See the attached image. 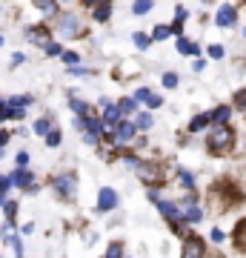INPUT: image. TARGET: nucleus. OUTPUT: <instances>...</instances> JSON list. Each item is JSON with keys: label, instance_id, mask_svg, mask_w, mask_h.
I'll use <instances>...</instances> for the list:
<instances>
[{"label": "nucleus", "instance_id": "f257e3e1", "mask_svg": "<svg viewBox=\"0 0 246 258\" xmlns=\"http://www.w3.org/2000/svg\"><path fill=\"white\" fill-rule=\"evenodd\" d=\"M149 201L157 204V212H160L166 221H169L172 232H175V235H181L183 227H181V210H178V204H175V201H166V198H160L155 189H149Z\"/></svg>", "mask_w": 246, "mask_h": 258}, {"label": "nucleus", "instance_id": "f03ea898", "mask_svg": "<svg viewBox=\"0 0 246 258\" xmlns=\"http://www.w3.org/2000/svg\"><path fill=\"white\" fill-rule=\"evenodd\" d=\"M232 141H235V132L223 123V126H215L209 132V149L212 152H229L232 149Z\"/></svg>", "mask_w": 246, "mask_h": 258}, {"label": "nucleus", "instance_id": "7ed1b4c3", "mask_svg": "<svg viewBox=\"0 0 246 258\" xmlns=\"http://www.w3.org/2000/svg\"><path fill=\"white\" fill-rule=\"evenodd\" d=\"M181 258H206V241L201 235H186L181 247Z\"/></svg>", "mask_w": 246, "mask_h": 258}, {"label": "nucleus", "instance_id": "20e7f679", "mask_svg": "<svg viewBox=\"0 0 246 258\" xmlns=\"http://www.w3.org/2000/svg\"><path fill=\"white\" fill-rule=\"evenodd\" d=\"M52 186H55V192L60 195V198H74V195H77V178H74L72 172L57 175L55 181H52Z\"/></svg>", "mask_w": 246, "mask_h": 258}, {"label": "nucleus", "instance_id": "39448f33", "mask_svg": "<svg viewBox=\"0 0 246 258\" xmlns=\"http://www.w3.org/2000/svg\"><path fill=\"white\" fill-rule=\"evenodd\" d=\"M12 186H18V189H23V192H37V186H35V175L29 172L26 166H18L15 172H12Z\"/></svg>", "mask_w": 246, "mask_h": 258}, {"label": "nucleus", "instance_id": "423d86ee", "mask_svg": "<svg viewBox=\"0 0 246 258\" xmlns=\"http://www.w3.org/2000/svg\"><path fill=\"white\" fill-rule=\"evenodd\" d=\"M118 204H120V198L112 186H101L98 189V212H112Z\"/></svg>", "mask_w": 246, "mask_h": 258}, {"label": "nucleus", "instance_id": "0eeeda50", "mask_svg": "<svg viewBox=\"0 0 246 258\" xmlns=\"http://www.w3.org/2000/svg\"><path fill=\"white\" fill-rule=\"evenodd\" d=\"M60 35L63 37H77L80 35V18L77 15H72V12H66V15H60Z\"/></svg>", "mask_w": 246, "mask_h": 258}, {"label": "nucleus", "instance_id": "6e6552de", "mask_svg": "<svg viewBox=\"0 0 246 258\" xmlns=\"http://www.w3.org/2000/svg\"><path fill=\"white\" fill-rule=\"evenodd\" d=\"M135 132H137L135 120H120L118 126L112 129V141H115V144H126V141L135 138Z\"/></svg>", "mask_w": 246, "mask_h": 258}, {"label": "nucleus", "instance_id": "1a4fd4ad", "mask_svg": "<svg viewBox=\"0 0 246 258\" xmlns=\"http://www.w3.org/2000/svg\"><path fill=\"white\" fill-rule=\"evenodd\" d=\"M235 20H237L235 6H220L218 15H215V23H218V29H229V26H235Z\"/></svg>", "mask_w": 246, "mask_h": 258}, {"label": "nucleus", "instance_id": "9d476101", "mask_svg": "<svg viewBox=\"0 0 246 258\" xmlns=\"http://www.w3.org/2000/svg\"><path fill=\"white\" fill-rule=\"evenodd\" d=\"M209 118H212V123H215V126H223V123L232 118V106H215V109L209 112Z\"/></svg>", "mask_w": 246, "mask_h": 258}, {"label": "nucleus", "instance_id": "9b49d317", "mask_svg": "<svg viewBox=\"0 0 246 258\" xmlns=\"http://www.w3.org/2000/svg\"><path fill=\"white\" fill-rule=\"evenodd\" d=\"M106 129H115L120 123V109L118 106H106V112H103V120H101Z\"/></svg>", "mask_w": 246, "mask_h": 258}, {"label": "nucleus", "instance_id": "f8f14e48", "mask_svg": "<svg viewBox=\"0 0 246 258\" xmlns=\"http://www.w3.org/2000/svg\"><path fill=\"white\" fill-rule=\"evenodd\" d=\"M175 46H178L181 55H189V57L201 55V46H198V43H192V40H186V37H178V43H175Z\"/></svg>", "mask_w": 246, "mask_h": 258}, {"label": "nucleus", "instance_id": "ddd939ff", "mask_svg": "<svg viewBox=\"0 0 246 258\" xmlns=\"http://www.w3.org/2000/svg\"><path fill=\"white\" fill-rule=\"evenodd\" d=\"M135 172L143 178L146 184H155V181H157V166H152V164H140Z\"/></svg>", "mask_w": 246, "mask_h": 258}, {"label": "nucleus", "instance_id": "4468645a", "mask_svg": "<svg viewBox=\"0 0 246 258\" xmlns=\"http://www.w3.org/2000/svg\"><path fill=\"white\" fill-rule=\"evenodd\" d=\"M232 235H235V247L237 249H246V218H240V221H237V227H235V232H232Z\"/></svg>", "mask_w": 246, "mask_h": 258}, {"label": "nucleus", "instance_id": "2eb2a0df", "mask_svg": "<svg viewBox=\"0 0 246 258\" xmlns=\"http://www.w3.org/2000/svg\"><path fill=\"white\" fill-rule=\"evenodd\" d=\"M209 123H212L209 112H203V115H195V118H192V123H189V132H201V129H206Z\"/></svg>", "mask_w": 246, "mask_h": 258}, {"label": "nucleus", "instance_id": "dca6fc26", "mask_svg": "<svg viewBox=\"0 0 246 258\" xmlns=\"http://www.w3.org/2000/svg\"><path fill=\"white\" fill-rule=\"evenodd\" d=\"M29 103H32V95H15V98L6 101V106H12V109H26Z\"/></svg>", "mask_w": 246, "mask_h": 258}, {"label": "nucleus", "instance_id": "f3484780", "mask_svg": "<svg viewBox=\"0 0 246 258\" xmlns=\"http://www.w3.org/2000/svg\"><path fill=\"white\" fill-rule=\"evenodd\" d=\"M178 181H181V186L183 189H195V175H192V172H186V169H178Z\"/></svg>", "mask_w": 246, "mask_h": 258}, {"label": "nucleus", "instance_id": "a211bd4d", "mask_svg": "<svg viewBox=\"0 0 246 258\" xmlns=\"http://www.w3.org/2000/svg\"><path fill=\"white\" fill-rule=\"evenodd\" d=\"M118 109H120V115H132V112L137 109V101L135 98H123V101L118 103Z\"/></svg>", "mask_w": 246, "mask_h": 258}, {"label": "nucleus", "instance_id": "6ab92c4d", "mask_svg": "<svg viewBox=\"0 0 246 258\" xmlns=\"http://www.w3.org/2000/svg\"><path fill=\"white\" fill-rule=\"evenodd\" d=\"M35 6L43 12V15H55V12H57V3H55V0H35Z\"/></svg>", "mask_w": 246, "mask_h": 258}, {"label": "nucleus", "instance_id": "aec40b11", "mask_svg": "<svg viewBox=\"0 0 246 258\" xmlns=\"http://www.w3.org/2000/svg\"><path fill=\"white\" fill-rule=\"evenodd\" d=\"M152 123H155V120H152V115H149V112H140V115L135 118V126L137 129H152Z\"/></svg>", "mask_w": 246, "mask_h": 258}, {"label": "nucleus", "instance_id": "412c9836", "mask_svg": "<svg viewBox=\"0 0 246 258\" xmlns=\"http://www.w3.org/2000/svg\"><path fill=\"white\" fill-rule=\"evenodd\" d=\"M60 138H63L60 129H49L46 132V147H60Z\"/></svg>", "mask_w": 246, "mask_h": 258}, {"label": "nucleus", "instance_id": "4be33fe9", "mask_svg": "<svg viewBox=\"0 0 246 258\" xmlns=\"http://www.w3.org/2000/svg\"><path fill=\"white\" fill-rule=\"evenodd\" d=\"M69 106H72V112H74V115H80V118H83V115H89V106H86L83 101H77V98H72Z\"/></svg>", "mask_w": 246, "mask_h": 258}, {"label": "nucleus", "instance_id": "5701e85b", "mask_svg": "<svg viewBox=\"0 0 246 258\" xmlns=\"http://www.w3.org/2000/svg\"><path fill=\"white\" fill-rule=\"evenodd\" d=\"M149 9H152V0H135V3H132V12H135V15H146Z\"/></svg>", "mask_w": 246, "mask_h": 258}, {"label": "nucleus", "instance_id": "b1692460", "mask_svg": "<svg viewBox=\"0 0 246 258\" xmlns=\"http://www.w3.org/2000/svg\"><path fill=\"white\" fill-rule=\"evenodd\" d=\"M37 132V135H46V132H49V129H52V120L49 118H40V120H35V126H32Z\"/></svg>", "mask_w": 246, "mask_h": 258}, {"label": "nucleus", "instance_id": "393cba45", "mask_svg": "<svg viewBox=\"0 0 246 258\" xmlns=\"http://www.w3.org/2000/svg\"><path fill=\"white\" fill-rule=\"evenodd\" d=\"M106 258H123V244H120V241L109 244V249H106Z\"/></svg>", "mask_w": 246, "mask_h": 258}, {"label": "nucleus", "instance_id": "a878e982", "mask_svg": "<svg viewBox=\"0 0 246 258\" xmlns=\"http://www.w3.org/2000/svg\"><path fill=\"white\" fill-rule=\"evenodd\" d=\"M149 43H152V40H149L143 32H135V46L140 49V52H146V49H149Z\"/></svg>", "mask_w": 246, "mask_h": 258}, {"label": "nucleus", "instance_id": "bb28decb", "mask_svg": "<svg viewBox=\"0 0 246 258\" xmlns=\"http://www.w3.org/2000/svg\"><path fill=\"white\" fill-rule=\"evenodd\" d=\"M43 49H46V55H49V57H60V55H63L60 43H43Z\"/></svg>", "mask_w": 246, "mask_h": 258}, {"label": "nucleus", "instance_id": "cd10ccee", "mask_svg": "<svg viewBox=\"0 0 246 258\" xmlns=\"http://www.w3.org/2000/svg\"><path fill=\"white\" fill-rule=\"evenodd\" d=\"M132 98H135L137 103H146V101H149V98H152V92H149L146 86H140V89H135V95H132Z\"/></svg>", "mask_w": 246, "mask_h": 258}, {"label": "nucleus", "instance_id": "c85d7f7f", "mask_svg": "<svg viewBox=\"0 0 246 258\" xmlns=\"http://www.w3.org/2000/svg\"><path fill=\"white\" fill-rule=\"evenodd\" d=\"M109 15H112V6H98V9H95V20H109Z\"/></svg>", "mask_w": 246, "mask_h": 258}, {"label": "nucleus", "instance_id": "c756f323", "mask_svg": "<svg viewBox=\"0 0 246 258\" xmlns=\"http://www.w3.org/2000/svg\"><path fill=\"white\" fill-rule=\"evenodd\" d=\"M60 57H63L66 66H77V63H80V55H77V52H63Z\"/></svg>", "mask_w": 246, "mask_h": 258}, {"label": "nucleus", "instance_id": "7c9ffc66", "mask_svg": "<svg viewBox=\"0 0 246 258\" xmlns=\"http://www.w3.org/2000/svg\"><path fill=\"white\" fill-rule=\"evenodd\" d=\"M169 35H172V32H169V26H155V32H152V37H155L157 43H160V40H166Z\"/></svg>", "mask_w": 246, "mask_h": 258}, {"label": "nucleus", "instance_id": "2f4dec72", "mask_svg": "<svg viewBox=\"0 0 246 258\" xmlns=\"http://www.w3.org/2000/svg\"><path fill=\"white\" fill-rule=\"evenodd\" d=\"M3 212H6V218L12 221V218H15V212H18V201H6V204H3Z\"/></svg>", "mask_w": 246, "mask_h": 258}, {"label": "nucleus", "instance_id": "473e14b6", "mask_svg": "<svg viewBox=\"0 0 246 258\" xmlns=\"http://www.w3.org/2000/svg\"><path fill=\"white\" fill-rule=\"evenodd\" d=\"M163 86H166V89H175V86H178V75H175V72H166V75H163Z\"/></svg>", "mask_w": 246, "mask_h": 258}, {"label": "nucleus", "instance_id": "72a5a7b5", "mask_svg": "<svg viewBox=\"0 0 246 258\" xmlns=\"http://www.w3.org/2000/svg\"><path fill=\"white\" fill-rule=\"evenodd\" d=\"M223 52H226V49L220 46V43H212V46H209V57H215V60H220V57H223Z\"/></svg>", "mask_w": 246, "mask_h": 258}, {"label": "nucleus", "instance_id": "f704fd0d", "mask_svg": "<svg viewBox=\"0 0 246 258\" xmlns=\"http://www.w3.org/2000/svg\"><path fill=\"white\" fill-rule=\"evenodd\" d=\"M101 141V135H95V132H83V144H89V147H95Z\"/></svg>", "mask_w": 246, "mask_h": 258}, {"label": "nucleus", "instance_id": "c9c22d12", "mask_svg": "<svg viewBox=\"0 0 246 258\" xmlns=\"http://www.w3.org/2000/svg\"><path fill=\"white\" fill-rule=\"evenodd\" d=\"M212 241H215V244H223V241H226V232L223 230H212Z\"/></svg>", "mask_w": 246, "mask_h": 258}, {"label": "nucleus", "instance_id": "e433bc0d", "mask_svg": "<svg viewBox=\"0 0 246 258\" xmlns=\"http://www.w3.org/2000/svg\"><path fill=\"white\" fill-rule=\"evenodd\" d=\"M9 186H12V178L9 175H0V192H9Z\"/></svg>", "mask_w": 246, "mask_h": 258}, {"label": "nucleus", "instance_id": "4c0bfd02", "mask_svg": "<svg viewBox=\"0 0 246 258\" xmlns=\"http://www.w3.org/2000/svg\"><path fill=\"white\" fill-rule=\"evenodd\" d=\"M186 18H189V12L183 9V6H178V9H175V20H181V23H183Z\"/></svg>", "mask_w": 246, "mask_h": 258}, {"label": "nucleus", "instance_id": "58836bf2", "mask_svg": "<svg viewBox=\"0 0 246 258\" xmlns=\"http://www.w3.org/2000/svg\"><path fill=\"white\" fill-rule=\"evenodd\" d=\"M149 106H152V109H155V106H163V98H160V95H152V98H149Z\"/></svg>", "mask_w": 246, "mask_h": 258}, {"label": "nucleus", "instance_id": "ea45409f", "mask_svg": "<svg viewBox=\"0 0 246 258\" xmlns=\"http://www.w3.org/2000/svg\"><path fill=\"white\" fill-rule=\"evenodd\" d=\"M72 75L74 78H86V75H92L89 69H80V66H72Z\"/></svg>", "mask_w": 246, "mask_h": 258}, {"label": "nucleus", "instance_id": "a19ab883", "mask_svg": "<svg viewBox=\"0 0 246 258\" xmlns=\"http://www.w3.org/2000/svg\"><path fill=\"white\" fill-rule=\"evenodd\" d=\"M15 161H18V166H26L29 164V152H18V158H15Z\"/></svg>", "mask_w": 246, "mask_h": 258}, {"label": "nucleus", "instance_id": "79ce46f5", "mask_svg": "<svg viewBox=\"0 0 246 258\" xmlns=\"http://www.w3.org/2000/svg\"><path fill=\"white\" fill-rule=\"evenodd\" d=\"M83 3H86V6H109L112 0H83Z\"/></svg>", "mask_w": 246, "mask_h": 258}, {"label": "nucleus", "instance_id": "37998d69", "mask_svg": "<svg viewBox=\"0 0 246 258\" xmlns=\"http://www.w3.org/2000/svg\"><path fill=\"white\" fill-rule=\"evenodd\" d=\"M237 106H243V109H246V89H243V92H237Z\"/></svg>", "mask_w": 246, "mask_h": 258}, {"label": "nucleus", "instance_id": "c03bdc74", "mask_svg": "<svg viewBox=\"0 0 246 258\" xmlns=\"http://www.w3.org/2000/svg\"><path fill=\"white\" fill-rule=\"evenodd\" d=\"M20 232H23V235H32V232H35V224H23V230Z\"/></svg>", "mask_w": 246, "mask_h": 258}, {"label": "nucleus", "instance_id": "a18cd8bd", "mask_svg": "<svg viewBox=\"0 0 246 258\" xmlns=\"http://www.w3.org/2000/svg\"><path fill=\"white\" fill-rule=\"evenodd\" d=\"M203 66H206L203 60H195V63H192V69H195V72H203Z\"/></svg>", "mask_w": 246, "mask_h": 258}, {"label": "nucleus", "instance_id": "49530a36", "mask_svg": "<svg viewBox=\"0 0 246 258\" xmlns=\"http://www.w3.org/2000/svg\"><path fill=\"white\" fill-rule=\"evenodd\" d=\"M6 141H9V132H6V129H0V147H3Z\"/></svg>", "mask_w": 246, "mask_h": 258}, {"label": "nucleus", "instance_id": "de8ad7c7", "mask_svg": "<svg viewBox=\"0 0 246 258\" xmlns=\"http://www.w3.org/2000/svg\"><path fill=\"white\" fill-rule=\"evenodd\" d=\"M0 204H6V192H0Z\"/></svg>", "mask_w": 246, "mask_h": 258}, {"label": "nucleus", "instance_id": "09e8293b", "mask_svg": "<svg viewBox=\"0 0 246 258\" xmlns=\"http://www.w3.org/2000/svg\"><path fill=\"white\" fill-rule=\"evenodd\" d=\"M0 46H3V37H0Z\"/></svg>", "mask_w": 246, "mask_h": 258}, {"label": "nucleus", "instance_id": "8fccbe9b", "mask_svg": "<svg viewBox=\"0 0 246 258\" xmlns=\"http://www.w3.org/2000/svg\"><path fill=\"white\" fill-rule=\"evenodd\" d=\"M243 37H246V32H243Z\"/></svg>", "mask_w": 246, "mask_h": 258}]
</instances>
